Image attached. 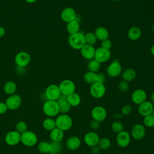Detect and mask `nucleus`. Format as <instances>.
I'll list each match as a JSON object with an SVG mask.
<instances>
[{"mask_svg": "<svg viewBox=\"0 0 154 154\" xmlns=\"http://www.w3.org/2000/svg\"><path fill=\"white\" fill-rule=\"evenodd\" d=\"M55 120L56 128L62 130L64 132L69 130L73 125V120L72 117L67 114H61L57 117Z\"/></svg>", "mask_w": 154, "mask_h": 154, "instance_id": "1", "label": "nucleus"}, {"mask_svg": "<svg viewBox=\"0 0 154 154\" xmlns=\"http://www.w3.org/2000/svg\"><path fill=\"white\" fill-rule=\"evenodd\" d=\"M68 43L72 48L76 50H80L85 44L84 34L79 31L74 34L70 35L68 38Z\"/></svg>", "mask_w": 154, "mask_h": 154, "instance_id": "2", "label": "nucleus"}, {"mask_svg": "<svg viewBox=\"0 0 154 154\" xmlns=\"http://www.w3.org/2000/svg\"><path fill=\"white\" fill-rule=\"evenodd\" d=\"M43 111L47 116L55 117L59 113V105L56 100H47L43 104Z\"/></svg>", "mask_w": 154, "mask_h": 154, "instance_id": "3", "label": "nucleus"}, {"mask_svg": "<svg viewBox=\"0 0 154 154\" xmlns=\"http://www.w3.org/2000/svg\"><path fill=\"white\" fill-rule=\"evenodd\" d=\"M89 91L93 97L95 99H100L105 94L106 87L103 83L96 82L91 84Z\"/></svg>", "mask_w": 154, "mask_h": 154, "instance_id": "4", "label": "nucleus"}, {"mask_svg": "<svg viewBox=\"0 0 154 154\" xmlns=\"http://www.w3.org/2000/svg\"><path fill=\"white\" fill-rule=\"evenodd\" d=\"M38 138L35 133L32 131H26L20 134V142L28 147H32L37 143Z\"/></svg>", "mask_w": 154, "mask_h": 154, "instance_id": "5", "label": "nucleus"}, {"mask_svg": "<svg viewBox=\"0 0 154 154\" xmlns=\"http://www.w3.org/2000/svg\"><path fill=\"white\" fill-rule=\"evenodd\" d=\"M59 88L61 94L66 96H69V94L75 92L76 85L75 83L70 79H64L62 81L59 85Z\"/></svg>", "mask_w": 154, "mask_h": 154, "instance_id": "6", "label": "nucleus"}, {"mask_svg": "<svg viewBox=\"0 0 154 154\" xmlns=\"http://www.w3.org/2000/svg\"><path fill=\"white\" fill-rule=\"evenodd\" d=\"M106 74L111 78H116L122 73V68L117 60L113 61L106 68Z\"/></svg>", "mask_w": 154, "mask_h": 154, "instance_id": "7", "label": "nucleus"}, {"mask_svg": "<svg viewBox=\"0 0 154 154\" xmlns=\"http://www.w3.org/2000/svg\"><path fill=\"white\" fill-rule=\"evenodd\" d=\"M111 56L110 50L105 49L102 47L96 49L94 59L100 63H105L108 61Z\"/></svg>", "mask_w": 154, "mask_h": 154, "instance_id": "8", "label": "nucleus"}, {"mask_svg": "<svg viewBox=\"0 0 154 154\" xmlns=\"http://www.w3.org/2000/svg\"><path fill=\"white\" fill-rule=\"evenodd\" d=\"M91 116L93 120L100 123L104 121L106 118L107 112L104 107L102 106H96L91 109Z\"/></svg>", "mask_w": 154, "mask_h": 154, "instance_id": "9", "label": "nucleus"}, {"mask_svg": "<svg viewBox=\"0 0 154 154\" xmlns=\"http://www.w3.org/2000/svg\"><path fill=\"white\" fill-rule=\"evenodd\" d=\"M131 135L126 131H122L118 133L116 136V141L117 144L122 148L126 147L131 142Z\"/></svg>", "mask_w": 154, "mask_h": 154, "instance_id": "10", "label": "nucleus"}, {"mask_svg": "<svg viewBox=\"0 0 154 154\" xmlns=\"http://www.w3.org/2000/svg\"><path fill=\"white\" fill-rule=\"evenodd\" d=\"M45 94L48 100H57L61 95V92L58 85L51 84L46 88Z\"/></svg>", "mask_w": 154, "mask_h": 154, "instance_id": "11", "label": "nucleus"}, {"mask_svg": "<svg viewBox=\"0 0 154 154\" xmlns=\"http://www.w3.org/2000/svg\"><path fill=\"white\" fill-rule=\"evenodd\" d=\"M14 61L18 66L24 67L28 65L30 63L31 56L28 52L21 51L16 54L15 56Z\"/></svg>", "mask_w": 154, "mask_h": 154, "instance_id": "12", "label": "nucleus"}, {"mask_svg": "<svg viewBox=\"0 0 154 154\" xmlns=\"http://www.w3.org/2000/svg\"><path fill=\"white\" fill-rule=\"evenodd\" d=\"M22 103L21 97L16 94L10 95L5 101V104L8 108L11 110H14L19 108Z\"/></svg>", "mask_w": 154, "mask_h": 154, "instance_id": "13", "label": "nucleus"}, {"mask_svg": "<svg viewBox=\"0 0 154 154\" xmlns=\"http://www.w3.org/2000/svg\"><path fill=\"white\" fill-rule=\"evenodd\" d=\"M154 106L153 103L151 101L146 100L138 105V111L140 116L143 117H146L152 114Z\"/></svg>", "mask_w": 154, "mask_h": 154, "instance_id": "14", "label": "nucleus"}, {"mask_svg": "<svg viewBox=\"0 0 154 154\" xmlns=\"http://www.w3.org/2000/svg\"><path fill=\"white\" fill-rule=\"evenodd\" d=\"M146 134V128L144 125L140 123L135 124L131 131V136L136 140H140L143 138Z\"/></svg>", "mask_w": 154, "mask_h": 154, "instance_id": "15", "label": "nucleus"}, {"mask_svg": "<svg viewBox=\"0 0 154 154\" xmlns=\"http://www.w3.org/2000/svg\"><path fill=\"white\" fill-rule=\"evenodd\" d=\"M77 14L75 9L72 7H66L64 8L60 14L61 19L66 23H69L76 19Z\"/></svg>", "mask_w": 154, "mask_h": 154, "instance_id": "16", "label": "nucleus"}, {"mask_svg": "<svg viewBox=\"0 0 154 154\" xmlns=\"http://www.w3.org/2000/svg\"><path fill=\"white\" fill-rule=\"evenodd\" d=\"M100 140L99 135L94 131H90L86 133L84 137L85 144L90 147L97 146Z\"/></svg>", "mask_w": 154, "mask_h": 154, "instance_id": "17", "label": "nucleus"}, {"mask_svg": "<svg viewBox=\"0 0 154 154\" xmlns=\"http://www.w3.org/2000/svg\"><path fill=\"white\" fill-rule=\"evenodd\" d=\"M147 99L146 92L141 88L135 90L131 95L132 101L136 105H140L146 101Z\"/></svg>", "mask_w": 154, "mask_h": 154, "instance_id": "18", "label": "nucleus"}, {"mask_svg": "<svg viewBox=\"0 0 154 154\" xmlns=\"http://www.w3.org/2000/svg\"><path fill=\"white\" fill-rule=\"evenodd\" d=\"M5 141L10 146H15L20 142V134L16 131H11L5 135Z\"/></svg>", "mask_w": 154, "mask_h": 154, "instance_id": "19", "label": "nucleus"}, {"mask_svg": "<svg viewBox=\"0 0 154 154\" xmlns=\"http://www.w3.org/2000/svg\"><path fill=\"white\" fill-rule=\"evenodd\" d=\"M96 49L94 46L85 44L80 49V52L83 58L86 60H91L94 59Z\"/></svg>", "mask_w": 154, "mask_h": 154, "instance_id": "20", "label": "nucleus"}, {"mask_svg": "<svg viewBox=\"0 0 154 154\" xmlns=\"http://www.w3.org/2000/svg\"><path fill=\"white\" fill-rule=\"evenodd\" d=\"M81 145L80 138L76 136H72L67 138L66 142V146L67 149L71 151L78 150Z\"/></svg>", "mask_w": 154, "mask_h": 154, "instance_id": "21", "label": "nucleus"}, {"mask_svg": "<svg viewBox=\"0 0 154 154\" xmlns=\"http://www.w3.org/2000/svg\"><path fill=\"white\" fill-rule=\"evenodd\" d=\"M141 35V31L138 26H134L131 27L128 31V37L132 41L138 40Z\"/></svg>", "mask_w": 154, "mask_h": 154, "instance_id": "22", "label": "nucleus"}, {"mask_svg": "<svg viewBox=\"0 0 154 154\" xmlns=\"http://www.w3.org/2000/svg\"><path fill=\"white\" fill-rule=\"evenodd\" d=\"M97 40L103 41L109 37V32L106 28L103 26L97 27L94 32Z\"/></svg>", "mask_w": 154, "mask_h": 154, "instance_id": "23", "label": "nucleus"}, {"mask_svg": "<svg viewBox=\"0 0 154 154\" xmlns=\"http://www.w3.org/2000/svg\"><path fill=\"white\" fill-rule=\"evenodd\" d=\"M122 78L123 80L129 82L133 81L137 75L135 70L132 68H128L126 69L122 73Z\"/></svg>", "mask_w": 154, "mask_h": 154, "instance_id": "24", "label": "nucleus"}, {"mask_svg": "<svg viewBox=\"0 0 154 154\" xmlns=\"http://www.w3.org/2000/svg\"><path fill=\"white\" fill-rule=\"evenodd\" d=\"M64 138V131L55 128L50 132V138L52 141L61 142Z\"/></svg>", "mask_w": 154, "mask_h": 154, "instance_id": "25", "label": "nucleus"}, {"mask_svg": "<svg viewBox=\"0 0 154 154\" xmlns=\"http://www.w3.org/2000/svg\"><path fill=\"white\" fill-rule=\"evenodd\" d=\"M66 29L67 32L70 34H74L80 31V24L79 22L76 20H74L67 23L66 25Z\"/></svg>", "mask_w": 154, "mask_h": 154, "instance_id": "26", "label": "nucleus"}, {"mask_svg": "<svg viewBox=\"0 0 154 154\" xmlns=\"http://www.w3.org/2000/svg\"><path fill=\"white\" fill-rule=\"evenodd\" d=\"M67 102L71 106L76 107L81 103V99L78 93L74 92L67 96Z\"/></svg>", "mask_w": 154, "mask_h": 154, "instance_id": "27", "label": "nucleus"}, {"mask_svg": "<svg viewBox=\"0 0 154 154\" xmlns=\"http://www.w3.org/2000/svg\"><path fill=\"white\" fill-rule=\"evenodd\" d=\"M83 78L84 81L88 84H92L98 81L97 73L93 72L88 71L87 72H86L84 74Z\"/></svg>", "mask_w": 154, "mask_h": 154, "instance_id": "28", "label": "nucleus"}, {"mask_svg": "<svg viewBox=\"0 0 154 154\" xmlns=\"http://www.w3.org/2000/svg\"><path fill=\"white\" fill-rule=\"evenodd\" d=\"M17 89V85L16 83L13 81L7 82L4 86V91L5 93L8 95H11L14 94Z\"/></svg>", "mask_w": 154, "mask_h": 154, "instance_id": "29", "label": "nucleus"}, {"mask_svg": "<svg viewBox=\"0 0 154 154\" xmlns=\"http://www.w3.org/2000/svg\"><path fill=\"white\" fill-rule=\"evenodd\" d=\"M84 39L85 44L93 46L97 42V39L93 32H87L84 34Z\"/></svg>", "mask_w": 154, "mask_h": 154, "instance_id": "30", "label": "nucleus"}, {"mask_svg": "<svg viewBox=\"0 0 154 154\" xmlns=\"http://www.w3.org/2000/svg\"><path fill=\"white\" fill-rule=\"evenodd\" d=\"M43 126L46 130L51 131L56 128L55 120L51 117H48L43 120Z\"/></svg>", "mask_w": 154, "mask_h": 154, "instance_id": "31", "label": "nucleus"}, {"mask_svg": "<svg viewBox=\"0 0 154 154\" xmlns=\"http://www.w3.org/2000/svg\"><path fill=\"white\" fill-rule=\"evenodd\" d=\"M100 68V63L94 59L89 61L87 64V69L88 71L96 73Z\"/></svg>", "mask_w": 154, "mask_h": 154, "instance_id": "32", "label": "nucleus"}, {"mask_svg": "<svg viewBox=\"0 0 154 154\" xmlns=\"http://www.w3.org/2000/svg\"><path fill=\"white\" fill-rule=\"evenodd\" d=\"M37 147L39 152L42 153H49L51 149V143L46 141H42L39 143Z\"/></svg>", "mask_w": 154, "mask_h": 154, "instance_id": "33", "label": "nucleus"}, {"mask_svg": "<svg viewBox=\"0 0 154 154\" xmlns=\"http://www.w3.org/2000/svg\"><path fill=\"white\" fill-rule=\"evenodd\" d=\"M51 143V149L49 154H59L63 150V145L61 142L52 141Z\"/></svg>", "mask_w": 154, "mask_h": 154, "instance_id": "34", "label": "nucleus"}, {"mask_svg": "<svg viewBox=\"0 0 154 154\" xmlns=\"http://www.w3.org/2000/svg\"><path fill=\"white\" fill-rule=\"evenodd\" d=\"M111 145V142L110 140L106 137L100 138L97 144V146L100 150H106L110 147Z\"/></svg>", "mask_w": 154, "mask_h": 154, "instance_id": "35", "label": "nucleus"}, {"mask_svg": "<svg viewBox=\"0 0 154 154\" xmlns=\"http://www.w3.org/2000/svg\"><path fill=\"white\" fill-rule=\"evenodd\" d=\"M58 105H59V113H61V114H67L70 111L72 107L67 101L60 103H58Z\"/></svg>", "mask_w": 154, "mask_h": 154, "instance_id": "36", "label": "nucleus"}, {"mask_svg": "<svg viewBox=\"0 0 154 154\" xmlns=\"http://www.w3.org/2000/svg\"><path fill=\"white\" fill-rule=\"evenodd\" d=\"M111 129L115 133H119L123 131V125L119 121H114L111 125Z\"/></svg>", "mask_w": 154, "mask_h": 154, "instance_id": "37", "label": "nucleus"}, {"mask_svg": "<svg viewBox=\"0 0 154 154\" xmlns=\"http://www.w3.org/2000/svg\"><path fill=\"white\" fill-rule=\"evenodd\" d=\"M27 129L28 126L26 123L23 121H20L16 125V131L20 134H22L27 131Z\"/></svg>", "mask_w": 154, "mask_h": 154, "instance_id": "38", "label": "nucleus"}, {"mask_svg": "<svg viewBox=\"0 0 154 154\" xmlns=\"http://www.w3.org/2000/svg\"><path fill=\"white\" fill-rule=\"evenodd\" d=\"M144 125L147 128H152L154 126V117L151 114L144 117Z\"/></svg>", "mask_w": 154, "mask_h": 154, "instance_id": "39", "label": "nucleus"}, {"mask_svg": "<svg viewBox=\"0 0 154 154\" xmlns=\"http://www.w3.org/2000/svg\"><path fill=\"white\" fill-rule=\"evenodd\" d=\"M129 88V84L128 82L122 80L118 84V89L122 92L126 91Z\"/></svg>", "mask_w": 154, "mask_h": 154, "instance_id": "40", "label": "nucleus"}, {"mask_svg": "<svg viewBox=\"0 0 154 154\" xmlns=\"http://www.w3.org/2000/svg\"><path fill=\"white\" fill-rule=\"evenodd\" d=\"M102 48L105 49H108V50H110V49L112 47V42L111 40H109V38L105 39L103 41H101V46Z\"/></svg>", "mask_w": 154, "mask_h": 154, "instance_id": "41", "label": "nucleus"}, {"mask_svg": "<svg viewBox=\"0 0 154 154\" xmlns=\"http://www.w3.org/2000/svg\"><path fill=\"white\" fill-rule=\"evenodd\" d=\"M132 108L131 105H125L122 108L121 111L123 115H128L132 112Z\"/></svg>", "mask_w": 154, "mask_h": 154, "instance_id": "42", "label": "nucleus"}, {"mask_svg": "<svg viewBox=\"0 0 154 154\" xmlns=\"http://www.w3.org/2000/svg\"><path fill=\"white\" fill-rule=\"evenodd\" d=\"M90 128L93 130V131H95V130H97L100 127V122L95 120H92L90 122Z\"/></svg>", "mask_w": 154, "mask_h": 154, "instance_id": "43", "label": "nucleus"}, {"mask_svg": "<svg viewBox=\"0 0 154 154\" xmlns=\"http://www.w3.org/2000/svg\"><path fill=\"white\" fill-rule=\"evenodd\" d=\"M8 108L4 102H0V114H3L7 112Z\"/></svg>", "mask_w": 154, "mask_h": 154, "instance_id": "44", "label": "nucleus"}, {"mask_svg": "<svg viewBox=\"0 0 154 154\" xmlns=\"http://www.w3.org/2000/svg\"><path fill=\"white\" fill-rule=\"evenodd\" d=\"M56 101L58 102V103L67 101V96L61 94V95L59 96V97L58 98V99Z\"/></svg>", "mask_w": 154, "mask_h": 154, "instance_id": "45", "label": "nucleus"}, {"mask_svg": "<svg viewBox=\"0 0 154 154\" xmlns=\"http://www.w3.org/2000/svg\"><path fill=\"white\" fill-rule=\"evenodd\" d=\"M97 78H98V81L97 82L104 84V82L105 81V79H106V78H105V76L103 73H97Z\"/></svg>", "mask_w": 154, "mask_h": 154, "instance_id": "46", "label": "nucleus"}, {"mask_svg": "<svg viewBox=\"0 0 154 154\" xmlns=\"http://www.w3.org/2000/svg\"><path fill=\"white\" fill-rule=\"evenodd\" d=\"M100 148L98 147V146H94L91 147V151L93 154H98L100 152Z\"/></svg>", "mask_w": 154, "mask_h": 154, "instance_id": "47", "label": "nucleus"}, {"mask_svg": "<svg viewBox=\"0 0 154 154\" xmlns=\"http://www.w3.org/2000/svg\"><path fill=\"white\" fill-rule=\"evenodd\" d=\"M5 29L2 26H0V38L3 37L4 35V34H5Z\"/></svg>", "mask_w": 154, "mask_h": 154, "instance_id": "48", "label": "nucleus"}, {"mask_svg": "<svg viewBox=\"0 0 154 154\" xmlns=\"http://www.w3.org/2000/svg\"><path fill=\"white\" fill-rule=\"evenodd\" d=\"M150 100L153 103H154V91L152 93L150 96Z\"/></svg>", "mask_w": 154, "mask_h": 154, "instance_id": "49", "label": "nucleus"}, {"mask_svg": "<svg viewBox=\"0 0 154 154\" xmlns=\"http://www.w3.org/2000/svg\"><path fill=\"white\" fill-rule=\"evenodd\" d=\"M150 52L153 56H154V45L151 47L150 49Z\"/></svg>", "mask_w": 154, "mask_h": 154, "instance_id": "50", "label": "nucleus"}, {"mask_svg": "<svg viewBox=\"0 0 154 154\" xmlns=\"http://www.w3.org/2000/svg\"><path fill=\"white\" fill-rule=\"evenodd\" d=\"M26 2H28V3H34L37 0H25Z\"/></svg>", "mask_w": 154, "mask_h": 154, "instance_id": "51", "label": "nucleus"}, {"mask_svg": "<svg viewBox=\"0 0 154 154\" xmlns=\"http://www.w3.org/2000/svg\"><path fill=\"white\" fill-rule=\"evenodd\" d=\"M152 31L154 32V25L152 26Z\"/></svg>", "mask_w": 154, "mask_h": 154, "instance_id": "52", "label": "nucleus"}, {"mask_svg": "<svg viewBox=\"0 0 154 154\" xmlns=\"http://www.w3.org/2000/svg\"><path fill=\"white\" fill-rule=\"evenodd\" d=\"M152 115L154 117V108H153V112H152Z\"/></svg>", "mask_w": 154, "mask_h": 154, "instance_id": "53", "label": "nucleus"}, {"mask_svg": "<svg viewBox=\"0 0 154 154\" xmlns=\"http://www.w3.org/2000/svg\"><path fill=\"white\" fill-rule=\"evenodd\" d=\"M113 1H117V2H118V1H121V0H113Z\"/></svg>", "mask_w": 154, "mask_h": 154, "instance_id": "54", "label": "nucleus"}, {"mask_svg": "<svg viewBox=\"0 0 154 154\" xmlns=\"http://www.w3.org/2000/svg\"><path fill=\"white\" fill-rule=\"evenodd\" d=\"M119 154H125V153H119Z\"/></svg>", "mask_w": 154, "mask_h": 154, "instance_id": "55", "label": "nucleus"}, {"mask_svg": "<svg viewBox=\"0 0 154 154\" xmlns=\"http://www.w3.org/2000/svg\"><path fill=\"white\" fill-rule=\"evenodd\" d=\"M153 146H154V140H153Z\"/></svg>", "mask_w": 154, "mask_h": 154, "instance_id": "56", "label": "nucleus"}]
</instances>
